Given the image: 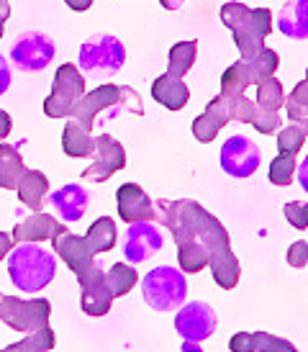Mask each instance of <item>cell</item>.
<instances>
[{"label": "cell", "instance_id": "12", "mask_svg": "<svg viewBox=\"0 0 308 352\" xmlns=\"http://www.w3.org/2000/svg\"><path fill=\"white\" fill-rule=\"evenodd\" d=\"M216 311L206 301H190L175 316V332L183 337V342H198L208 340L216 332Z\"/></svg>", "mask_w": 308, "mask_h": 352}, {"label": "cell", "instance_id": "1", "mask_svg": "<svg viewBox=\"0 0 308 352\" xmlns=\"http://www.w3.org/2000/svg\"><path fill=\"white\" fill-rule=\"evenodd\" d=\"M154 206L160 211V221L173 234L195 236L198 242L208 247V252H211L208 267H211L213 280L219 283V288H223V291L236 288L241 267L236 254L231 252V236L226 232V226L192 198H180V201L160 198V201H154Z\"/></svg>", "mask_w": 308, "mask_h": 352}, {"label": "cell", "instance_id": "20", "mask_svg": "<svg viewBox=\"0 0 308 352\" xmlns=\"http://www.w3.org/2000/svg\"><path fill=\"white\" fill-rule=\"evenodd\" d=\"M229 124V111H226V103H223L221 96H216V98L206 106L201 116L192 121V137L198 139L201 144H211L216 134L221 131L223 126Z\"/></svg>", "mask_w": 308, "mask_h": 352}, {"label": "cell", "instance_id": "41", "mask_svg": "<svg viewBox=\"0 0 308 352\" xmlns=\"http://www.w3.org/2000/svg\"><path fill=\"white\" fill-rule=\"evenodd\" d=\"M65 3H67V6H69L72 10H80V13H82V10H87L90 6H93V0H65Z\"/></svg>", "mask_w": 308, "mask_h": 352}, {"label": "cell", "instance_id": "31", "mask_svg": "<svg viewBox=\"0 0 308 352\" xmlns=\"http://www.w3.org/2000/svg\"><path fill=\"white\" fill-rule=\"evenodd\" d=\"M247 62H250L252 72H254V82L260 85L262 80H267L275 75V69H278V65H280V57L275 50H267V47H265V50H260L254 57L247 59Z\"/></svg>", "mask_w": 308, "mask_h": 352}, {"label": "cell", "instance_id": "10", "mask_svg": "<svg viewBox=\"0 0 308 352\" xmlns=\"http://www.w3.org/2000/svg\"><path fill=\"white\" fill-rule=\"evenodd\" d=\"M57 54V47L52 36L41 34V31H26L21 34L13 50H10V62L21 69V72H41L49 67V62Z\"/></svg>", "mask_w": 308, "mask_h": 352}, {"label": "cell", "instance_id": "36", "mask_svg": "<svg viewBox=\"0 0 308 352\" xmlns=\"http://www.w3.org/2000/svg\"><path fill=\"white\" fill-rule=\"evenodd\" d=\"M288 263L293 265V267H306L308 263V245L306 242H296V245L288 250Z\"/></svg>", "mask_w": 308, "mask_h": 352}, {"label": "cell", "instance_id": "6", "mask_svg": "<svg viewBox=\"0 0 308 352\" xmlns=\"http://www.w3.org/2000/svg\"><path fill=\"white\" fill-rule=\"evenodd\" d=\"M126 62V47L113 34H96L82 41L77 54V69L90 78H113Z\"/></svg>", "mask_w": 308, "mask_h": 352}, {"label": "cell", "instance_id": "42", "mask_svg": "<svg viewBox=\"0 0 308 352\" xmlns=\"http://www.w3.org/2000/svg\"><path fill=\"white\" fill-rule=\"evenodd\" d=\"M160 3H162L164 10H177L185 3V0H160Z\"/></svg>", "mask_w": 308, "mask_h": 352}, {"label": "cell", "instance_id": "11", "mask_svg": "<svg viewBox=\"0 0 308 352\" xmlns=\"http://www.w3.org/2000/svg\"><path fill=\"white\" fill-rule=\"evenodd\" d=\"M262 162V149L244 134H234L221 147V170L231 177H250Z\"/></svg>", "mask_w": 308, "mask_h": 352}, {"label": "cell", "instance_id": "21", "mask_svg": "<svg viewBox=\"0 0 308 352\" xmlns=\"http://www.w3.org/2000/svg\"><path fill=\"white\" fill-rule=\"evenodd\" d=\"M152 98L157 103H162L167 111H180L188 106L190 100V90L183 82V78H173V75H160L152 82Z\"/></svg>", "mask_w": 308, "mask_h": 352}, {"label": "cell", "instance_id": "18", "mask_svg": "<svg viewBox=\"0 0 308 352\" xmlns=\"http://www.w3.org/2000/svg\"><path fill=\"white\" fill-rule=\"evenodd\" d=\"M65 232H67V226L57 221L54 216L34 211L29 219H23V221L16 224V229H13V245H19V242H52L54 236L65 234Z\"/></svg>", "mask_w": 308, "mask_h": 352}, {"label": "cell", "instance_id": "13", "mask_svg": "<svg viewBox=\"0 0 308 352\" xmlns=\"http://www.w3.org/2000/svg\"><path fill=\"white\" fill-rule=\"evenodd\" d=\"M126 167V149L124 144L111 134H100L96 139V152H93V165L82 170L85 180L93 183H106L108 177Z\"/></svg>", "mask_w": 308, "mask_h": 352}, {"label": "cell", "instance_id": "44", "mask_svg": "<svg viewBox=\"0 0 308 352\" xmlns=\"http://www.w3.org/2000/svg\"><path fill=\"white\" fill-rule=\"evenodd\" d=\"M0 298H3V294H0Z\"/></svg>", "mask_w": 308, "mask_h": 352}, {"label": "cell", "instance_id": "38", "mask_svg": "<svg viewBox=\"0 0 308 352\" xmlns=\"http://www.w3.org/2000/svg\"><path fill=\"white\" fill-rule=\"evenodd\" d=\"M10 126H13V121H10V113L0 111V139L8 137V134H10Z\"/></svg>", "mask_w": 308, "mask_h": 352}, {"label": "cell", "instance_id": "25", "mask_svg": "<svg viewBox=\"0 0 308 352\" xmlns=\"http://www.w3.org/2000/svg\"><path fill=\"white\" fill-rule=\"evenodd\" d=\"M19 198L23 206H29L31 211H41V206L49 196V180L41 170H26L23 177L19 180Z\"/></svg>", "mask_w": 308, "mask_h": 352}, {"label": "cell", "instance_id": "40", "mask_svg": "<svg viewBox=\"0 0 308 352\" xmlns=\"http://www.w3.org/2000/svg\"><path fill=\"white\" fill-rule=\"evenodd\" d=\"M10 19V3L8 0H0V36H3V29H6V21Z\"/></svg>", "mask_w": 308, "mask_h": 352}, {"label": "cell", "instance_id": "2", "mask_svg": "<svg viewBox=\"0 0 308 352\" xmlns=\"http://www.w3.org/2000/svg\"><path fill=\"white\" fill-rule=\"evenodd\" d=\"M118 239V229H116L111 216H100L93 221V226L87 229L85 236H77L72 232H65L52 239L54 252L69 265V270L75 273V278L87 275L93 267H98L96 254H103L116 247Z\"/></svg>", "mask_w": 308, "mask_h": 352}, {"label": "cell", "instance_id": "9", "mask_svg": "<svg viewBox=\"0 0 308 352\" xmlns=\"http://www.w3.org/2000/svg\"><path fill=\"white\" fill-rule=\"evenodd\" d=\"M52 319V303L47 298H16V296H3L0 298V322L8 324L10 329L23 334H31L47 327Z\"/></svg>", "mask_w": 308, "mask_h": 352}, {"label": "cell", "instance_id": "26", "mask_svg": "<svg viewBox=\"0 0 308 352\" xmlns=\"http://www.w3.org/2000/svg\"><path fill=\"white\" fill-rule=\"evenodd\" d=\"M62 149H65V155L75 157V160H80V157H93V152H96V139L90 137L87 129H82L75 121H69L67 126H65V131H62Z\"/></svg>", "mask_w": 308, "mask_h": 352}, {"label": "cell", "instance_id": "17", "mask_svg": "<svg viewBox=\"0 0 308 352\" xmlns=\"http://www.w3.org/2000/svg\"><path fill=\"white\" fill-rule=\"evenodd\" d=\"M103 267L98 265L93 267L87 275L77 278L80 283V309L87 314V316H106L111 311V303H113V296L106 288V278H103Z\"/></svg>", "mask_w": 308, "mask_h": 352}, {"label": "cell", "instance_id": "35", "mask_svg": "<svg viewBox=\"0 0 308 352\" xmlns=\"http://www.w3.org/2000/svg\"><path fill=\"white\" fill-rule=\"evenodd\" d=\"M285 219H288L296 229H308V206L298 204V201H290V204L285 206Z\"/></svg>", "mask_w": 308, "mask_h": 352}, {"label": "cell", "instance_id": "43", "mask_svg": "<svg viewBox=\"0 0 308 352\" xmlns=\"http://www.w3.org/2000/svg\"><path fill=\"white\" fill-rule=\"evenodd\" d=\"M183 350L185 352H198V350H201V344H198V342H183Z\"/></svg>", "mask_w": 308, "mask_h": 352}, {"label": "cell", "instance_id": "23", "mask_svg": "<svg viewBox=\"0 0 308 352\" xmlns=\"http://www.w3.org/2000/svg\"><path fill=\"white\" fill-rule=\"evenodd\" d=\"M229 350L234 352H252V350H267V352H293V342L283 337H272L267 332H239L231 337Z\"/></svg>", "mask_w": 308, "mask_h": 352}, {"label": "cell", "instance_id": "34", "mask_svg": "<svg viewBox=\"0 0 308 352\" xmlns=\"http://www.w3.org/2000/svg\"><path fill=\"white\" fill-rule=\"evenodd\" d=\"M283 106H288V116L296 121V124H303L306 126L308 121V85L306 80H300L296 90L288 96V100L283 103Z\"/></svg>", "mask_w": 308, "mask_h": 352}, {"label": "cell", "instance_id": "4", "mask_svg": "<svg viewBox=\"0 0 308 352\" xmlns=\"http://www.w3.org/2000/svg\"><path fill=\"white\" fill-rule=\"evenodd\" d=\"M221 21L226 29H231L236 50L241 59L254 57L260 50H265V39L272 31V10L270 8H250L244 3H223Z\"/></svg>", "mask_w": 308, "mask_h": 352}, {"label": "cell", "instance_id": "37", "mask_svg": "<svg viewBox=\"0 0 308 352\" xmlns=\"http://www.w3.org/2000/svg\"><path fill=\"white\" fill-rule=\"evenodd\" d=\"M10 88V65L6 62V57L0 54V96Z\"/></svg>", "mask_w": 308, "mask_h": 352}, {"label": "cell", "instance_id": "15", "mask_svg": "<svg viewBox=\"0 0 308 352\" xmlns=\"http://www.w3.org/2000/svg\"><path fill=\"white\" fill-rule=\"evenodd\" d=\"M285 103V96H283V85H280V80L272 75V78L262 80L260 85H257V100H254V106H257V124L254 129L260 131V134H278L280 129V106Z\"/></svg>", "mask_w": 308, "mask_h": 352}, {"label": "cell", "instance_id": "27", "mask_svg": "<svg viewBox=\"0 0 308 352\" xmlns=\"http://www.w3.org/2000/svg\"><path fill=\"white\" fill-rule=\"evenodd\" d=\"M26 173V165L21 160L19 147L13 144H0V188H16L19 180Z\"/></svg>", "mask_w": 308, "mask_h": 352}, {"label": "cell", "instance_id": "32", "mask_svg": "<svg viewBox=\"0 0 308 352\" xmlns=\"http://www.w3.org/2000/svg\"><path fill=\"white\" fill-rule=\"evenodd\" d=\"M293 175H296V155L280 152V155L272 160V165H270V183L285 188L293 183Z\"/></svg>", "mask_w": 308, "mask_h": 352}, {"label": "cell", "instance_id": "33", "mask_svg": "<svg viewBox=\"0 0 308 352\" xmlns=\"http://www.w3.org/2000/svg\"><path fill=\"white\" fill-rule=\"evenodd\" d=\"M306 144V126L303 124H290V126L278 129V149L288 155H298Z\"/></svg>", "mask_w": 308, "mask_h": 352}, {"label": "cell", "instance_id": "28", "mask_svg": "<svg viewBox=\"0 0 308 352\" xmlns=\"http://www.w3.org/2000/svg\"><path fill=\"white\" fill-rule=\"evenodd\" d=\"M198 57V41H177L170 50V59H167V75L173 78H185L195 65Z\"/></svg>", "mask_w": 308, "mask_h": 352}, {"label": "cell", "instance_id": "3", "mask_svg": "<svg viewBox=\"0 0 308 352\" xmlns=\"http://www.w3.org/2000/svg\"><path fill=\"white\" fill-rule=\"evenodd\" d=\"M124 108L136 113V116H144L142 96L134 88H129V85H98V88H93V93H85L80 98V103L69 113V121H75V124L90 131L96 126L98 113L106 111V121H111Z\"/></svg>", "mask_w": 308, "mask_h": 352}, {"label": "cell", "instance_id": "7", "mask_svg": "<svg viewBox=\"0 0 308 352\" xmlns=\"http://www.w3.org/2000/svg\"><path fill=\"white\" fill-rule=\"evenodd\" d=\"M142 294L149 309L154 311H175L185 303L188 296V283H185L183 270L173 265H160L152 273L144 275L142 280Z\"/></svg>", "mask_w": 308, "mask_h": 352}, {"label": "cell", "instance_id": "8", "mask_svg": "<svg viewBox=\"0 0 308 352\" xmlns=\"http://www.w3.org/2000/svg\"><path fill=\"white\" fill-rule=\"evenodd\" d=\"M85 96V78L75 65H62L54 72L52 93L44 100V113L49 118H69L72 108Z\"/></svg>", "mask_w": 308, "mask_h": 352}, {"label": "cell", "instance_id": "19", "mask_svg": "<svg viewBox=\"0 0 308 352\" xmlns=\"http://www.w3.org/2000/svg\"><path fill=\"white\" fill-rule=\"evenodd\" d=\"M49 206H54V211L59 214L62 221H80L85 216L87 206H90V193L77 183H67V186L52 190Z\"/></svg>", "mask_w": 308, "mask_h": 352}, {"label": "cell", "instance_id": "16", "mask_svg": "<svg viewBox=\"0 0 308 352\" xmlns=\"http://www.w3.org/2000/svg\"><path fill=\"white\" fill-rule=\"evenodd\" d=\"M116 204H118V216L126 224L134 221H160V211L154 201L144 193V188L136 183H124L116 190Z\"/></svg>", "mask_w": 308, "mask_h": 352}, {"label": "cell", "instance_id": "24", "mask_svg": "<svg viewBox=\"0 0 308 352\" xmlns=\"http://www.w3.org/2000/svg\"><path fill=\"white\" fill-rule=\"evenodd\" d=\"M175 245H177V265L183 267L185 273H201L203 267H208V260H211V252L208 247L198 242L195 236L188 234H173Z\"/></svg>", "mask_w": 308, "mask_h": 352}, {"label": "cell", "instance_id": "14", "mask_svg": "<svg viewBox=\"0 0 308 352\" xmlns=\"http://www.w3.org/2000/svg\"><path fill=\"white\" fill-rule=\"evenodd\" d=\"M164 245V236L160 232V226H154V221H134L126 229L124 239V257L126 263L139 265L149 260L154 252H160Z\"/></svg>", "mask_w": 308, "mask_h": 352}, {"label": "cell", "instance_id": "29", "mask_svg": "<svg viewBox=\"0 0 308 352\" xmlns=\"http://www.w3.org/2000/svg\"><path fill=\"white\" fill-rule=\"evenodd\" d=\"M103 278H106V288L111 291V296H113V298H121V296H126L136 285V280H139L136 267H131V265H126V263L111 265Z\"/></svg>", "mask_w": 308, "mask_h": 352}, {"label": "cell", "instance_id": "39", "mask_svg": "<svg viewBox=\"0 0 308 352\" xmlns=\"http://www.w3.org/2000/svg\"><path fill=\"white\" fill-rule=\"evenodd\" d=\"M10 245H13V236L8 232H0V260L10 252Z\"/></svg>", "mask_w": 308, "mask_h": 352}, {"label": "cell", "instance_id": "5", "mask_svg": "<svg viewBox=\"0 0 308 352\" xmlns=\"http://www.w3.org/2000/svg\"><path fill=\"white\" fill-rule=\"evenodd\" d=\"M8 275L19 291L34 294L47 288L57 275V257L36 242H19L10 250Z\"/></svg>", "mask_w": 308, "mask_h": 352}, {"label": "cell", "instance_id": "30", "mask_svg": "<svg viewBox=\"0 0 308 352\" xmlns=\"http://www.w3.org/2000/svg\"><path fill=\"white\" fill-rule=\"evenodd\" d=\"M54 342H57V337H54V329H52V327L47 324V327H41V329H36V332L26 334L21 342L8 344L6 350H10V352H31V350L47 352V350H54Z\"/></svg>", "mask_w": 308, "mask_h": 352}, {"label": "cell", "instance_id": "22", "mask_svg": "<svg viewBox=\"0 0 308 352\" xmlns=\"http://www.w3.org/2000/svg\"><path fill=\"white\" fill-rule=\"evenodd\" d=\"M278 29L288 39L303 41L308 36V0H288L278 13Z\"/></svg>", "mask_w": 308, "mask_h": 352}]
</instances>
